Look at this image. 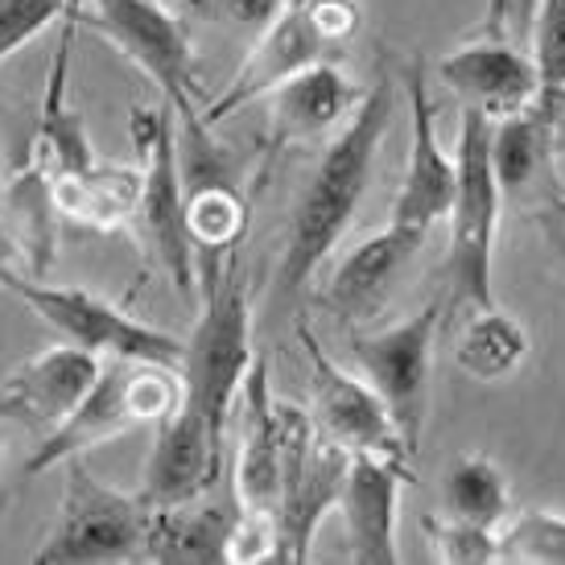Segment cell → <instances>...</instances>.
<instances>
[{
	"mask_svg": "<svg viewBox=\"0 0 565 565\" xmlns=\"http://www.w3.org/2000/svg\"><path fill=\"white\" fill-rule=\"evenodd\" d=\"M393 111L396 87L388 75H380L360 95V104L351 108L347 125L334 132L327 153L318 158L315 173H310V182L298 194V206L289 215V232H285L281 265H277L281 298H294L310 285L318 265L327 260L334 244L343 239V232L351 227L363 194H367V182H372L380 145L393 128Z\"/></svg>",
	"mask_w": 565,
	"mask_h": 565,
	"instance_id": "6da1fadb",
	"label": "cell"
},
{
	"mask_svg": "<svg viewBox=\"0 0 565 565\" xmlns=\"http://www.w3.org/2000/svg\"><path fill=\"white\" fill-rule=\"evenodd\" d=\"M503 190L491 166V120L479 108H462L455 153V199H450V244L446 285L450 306L487 310L495 306V232H500Z\"/></svg>",
	"mask_w": 565,
	"mask_h": 565,
	"instance_id": "7a4b0ae2",
	"label": "cell"
},
{
	"mask_svg": "<svg viewBox=\"0 0 565 565\" xmlns=\"http://www.w3.org/2000/svg\"><path fill=\"white\" fill-rule=\"evenodd\" d=\"M203 310L194 318V330L186 339V360H182V384L186 401L206 422L227 434L232 408L239 401V388L252 367V306L248 285L236 260L211 268L199 277Z\"/></svg>",
	"mask_w": 565,
	"mask_h": 565,
	"instance_id": "3957f363",
	"label": "cell"
},
{
	"mask_svg": "<svg viewBox=\"0 0 565 565\" xmlns=\"http://www.w3.org/2000/svg\"><path fill=\"white\" fill-rule=\"evenodd\" d=\"M363 25V9L355 0H310V4H285V13L256 33L239 71L203 108V125H220L232 111L248 108L252 99H265L285 79L315 63H327L334 50H343Z\"/></svg>",
	"mask_w": 565,
	"mask_h": 565,
	"instance_id": "277c9868",
	"label": "cell"
},
{
	"mask_svg": "<svg viewBox=\"0 0 565 565\" xmlns=\"http://www.w3.org/2000/svg\"><path fill=\"white\" fill-rule=\"evenodd\" d=\"M63 483V503L50 529L46 545L38 550V565H111L141 562L145 536L153 508L145 495H128L116 487L99 483L83 458H71Z\"/></svg>",
	"mask_w": 565,
	"mask_h": 565,
	"instance_id": "5b68a950",
	"label": "cell"
},
{
	"mask_svg": "<svg viewBox=\"0 0 565 565\" xmlns=\"http://www.w3.org/2000/svg\"><path fill=\"white\" fill-rule=\"evenodd\" d=\"M132 141L141 149V199H137V215H141L145 239L158 256L161 273L182 298L199 294V252L190 239L186 223V173L178 158V132H173V108L161 99L158 108H132Z\"/></svg>",
	"mask_w": 565,
	"mask_h": 565,
	"instance_id": "8992f818",
	"label": "cell"
},
{
	"mask_svg": "<svg viewBox=\"0 0 565 565\" xmlns=\"http://www.w3.org/2000/svg\"><path fill=\"white\" fill-rule=\"evenodd\" d=\"M0 289H9L46 327H54V334H63L66 343L83 347L92 355L170 363V367H182V360H186V339L166 334V330L149 327V322H137V318L125 315L120 306H111L99 294H87V289H75V285L30 281V277H17L13 265L0 268Z\"/></svg>",
	"mask_w": 565,
	"mask_h": 565,
	"instance_id": "52a82bcc",
	"label": "cell"
},
{
	"mask_svg": "<svg viewBox=\"0 0 565 565\" xmlns=\"http://www.w3.org/2000/svg\"><path fill=\"white\" fill-rule=\"evenodd\" d=\"M79 21L87 30L104 33L128 63L141 66L145 75L158 83L161 99L173 108V116H182L186 125L203 120V108H199L203 83L194 71L190 33L161 0H92L79 13Z\"/></svg>",
	"mask_w": 565,
	"mask_h": 565,
	"instance_id": "ba28073f",
	"label": "cell"
},
{
	"mask_svg": "<svg viewBox=\"0 0 565 565\" xmlns=\"http://www.w3.org/2000/svg\"><path fill=\"white\" fill-rule=\"evenodd\" d=\"M438 298L425 301L422 310L393 322L372 334H355L351 339V355L360 363L363 380L376 388L384 401L388 417H393L396 434L405 441L408 455H417L425 434V413H429V372H434V343H438L441 327Z\"/></svg>",
	"mask_w": 565,
	"mask_h": 565,
	"instance_id": "9c48e42d",
	"label": "cell"
},
{
	"mask_svg": "<svg viewBox=\"0 0 565 565\" xmlns=\"http://www.w3.org/2000/svg\"><path fill=\"white\" fill-rule=\"evenodd\" d=\"M315 425V417L298 405H281L273 396L265 360H252L248 380L239 388V455H236V495L248 512H265L281 500L285 458L294 441Z\"/></svg>",
	"mask_w": 565,
	"mask_h": 565,
	"instance_id": "30bf717a",
	"label": "cell"
},
{
	"mask_svg": "<svg viewBox=\"0 0 565 565\" xmlns=\"http://www.w3.org/2000/svg\"><path fill=\"white\" fill-rule=\"evenodd\" d=\"M347 467H351V450H343L339 441L322 438L318 425H310L294 441V450L285 458L281 500L273 508V562H310V545H315L318 524L327 520L330 508H339Z\"/></svg>",
	"mask_w": 565,
	"mask_h": 565,
	"instance_id": "8fae6325",
	"label": "cell"
},
{
	"mask_svg": "<svg viewBox=\"0 0 565 565\" xmlns=\"http://www.w3.org/2000/svg\"><path fill=\"white\" fill-rule=\"evenodd\" d=\"M298 339L306 360H310V393H315V413L310 417H315L318 434L339 441L351 455H384L413 462V455L405 450V441L396 434L393 417H388L384 401L376 396V388L367 380H355L351 372H343L339 363L330 360L306 322L298 327Z\"/></svg>",
	"mask_w": 565,
	"mask_h": 565,
	"instance_id": "7c38bea8",
	"label": "cell"
},
{
	"mask_svg": "<svg viewBox=\"0 0 565 565\" xmlns=\"http://www.w3.org/2000/svg\"><path fill=\"white\" fill-rule=\"evenodd\" d=\"M141 422L145 413L137 401V360H108L87 388V396L75 405V413L33 446V455L21 467V479L46 475L71 458H83L87 450L108 446L111 438H120Z\"/></svg>",
	"mask_w": 565,
	"mask_h": 565,
	"instance_id": "4fadbf2b",
	"label": "cell"
},
{
	"mask_svg": "<svg viewBox=\"0 0 565 565\" xmlns=\"http://www.w3.org/2000/svg\"><path fill=\"white\" fill-rule=\"evenodd\" d=\"M99 367L104 360L75 343L38 351L0 380V422L25 425L46 438L54 425H63L75 413Z\"/></svg>",
	"mask_w": 565,
	"mask_h": 565,
	"instance_id": "5bb4252c",
	"label": "cell"
},
{
	"mask_svg": "<svg viewBox=\"0 0 565 565\" xmlns=\"http://www.w3.org/2000/svg\"><path fill=\"white\" fill-rule=\"evenodd\" d=\"M223 429L206 422L182 396V405L161 422L153 455L145 462L141 495L149 508H170L206 495L223 475Z\"/></svg>",
	"mask_w": 565,
	"mask_h": 565,
	"instance_id": "9a60e30c",
	"label": "cell"
},
{
	"mask_svg": "<svg viewBox=\"0 0 565 565\" xmlns=\"http://www.w3.org/2000/svg\"><path fill=\"white\" fill-rule=\"evenodd\" d=\"M401 83H405V99L408 111H413V137H408L401 190L393 199V223H408V227L429 232L438 220H446L450 199H455V158L441 149L434 99L425 92V66L408 63Z\"/></svg>",
	"mask_w": 565,
	"mask_h": 565,
	"instance_id": "2e32d148",
	"label": "cell"
},
{
	"mask_svg": "<svg viewBox=\"0 0 565 565\" xmlns=\"http://www.w3.org/2000/svg\"><path fill=\"white\" fill-rule=\"evenodd\" d=\"M408 483V462L384 455H351L339 512L347 524V557L355 565H396V512Z\"/></svg>",
	"mask_w": 565,
	"mask_h": 565,
	"instance_id": "e0dca14e",
	"label": "cell"
},
{
	"mask_svg": "<svg viewBox=\"0 0 565 565\" xmlns=\"http://www.w3.org/2000/svg\"><path fill=\"white\" fill-rule=\"evenodd\" d=\"M441 83L462 99V108H479L487 120L516 116L541 95L533 58L520 46H508L500 38L471 42L441 58Z\"/></svg>",
	"mask_w": 565,
	"mask_h": 565,
	"instance_id": "ac0fdd59",
	"label": "cell"
},
{
	"mask_svg": "<svg viewBox=\"0 0 565 565\" xmlns=\"http://www.w3.org/2000/svg\"><path fill=\"white\" fill-rule=\"evenodd\" d=\"M425 236H429V232H422V227L388 220L384 232L360 239V244L339 260V268L330 273L322 301H327L339 318H347V322L372 318L380 306L388 301L393 285L401 281V273L417 260V252L425 248Z\"/></svg>",
	"mask_w": 565,
	"mask_h": 565,
	"instance_id": "d6986e66",
	"label": "cell"
},
{
	"mask_svg": "<svg viewBox=\"0 0 565 565\" xmlns=\"http://www.w3.org/2000/svg\"><path fill=\"white\" fill-rule=\"evenodd\" d=\"M244 520L239 495L223 503H203V495L190 503L153 508L149 536H145L141 562L158 565H220L232 562V541Z\"/></svg>",
	"mask_w": 565,
	"mask_h": 565,
	"instance_id": "ffe728a7",
	"label": "cell"
},
{
	"mask_svg": "<svg viewBox=\"0 0 565 565\" xmlns=\"http://www.w3.org/2000/svg\"><path fill=\"white\" fill-rule=\"evenodd\" d=\"M268 99H273V111H268L273 145H294L343 125L351 108L360 104V92L327 58V63L306 66L294 79H285L277 92H268Z\"/></svg>",
	"mask_w": 565,
	"mask_h": 565,
	"instance_id": "44dd1931",
	"label": "cell"
},
{
	"mask_svg": "<svg viewBox=\"0 0 565 565\" xmlns=\"http://www.w3.org/2000/svg\"><path fill=\"white\" fill-rule=\"evenodd\" d=\"M529 351H533V339L524 322L503 315L500 306H487V310H475L471 322L458 334L455 363L479 384H495V380L516 376Z\"/></svg>",
	"mask_w": 565,
	"mask_h": 565,
	"instance_id": "7402d4cb",
	"label": "cell"
},
{
	"mask_svg": "<svg viewBox=\"0 0 565 565\" xmlns=\"http://www.w3.org/2000/svg\"><path fill=\"white\" fill-rule=\"evenodd\" d=\"M553 158V128L545 116V104L536 95V104H529L516 116H503L491 128V166H495V182H500L503 199L508 194H524L533 186L541 170Z\"/></svg>",
	"mask_w": 565,
	"mask_h": 565,
	"instance_id": "603a6c76",
	"label": "cell"
},
{
	"mask_svg": "<svg viewBox=\"0 0 565 565\" xmlns=\"http://www.w3.org/2000/svg\"><path fill=\"white\" fill-rule=\"evenodd\" d=\"M441 508L446 516L467 520V524H483V529H500L516 516V500L508 475L500 471V462L487 455H458L446 467L441 479Z\"/></svg>",
	"mask_w": 565,
	"mask_h": 565,
	"instance_id": "cb8c5ba5",
	"label": "cell"
},
{
	"mask_svg": "<svg viewBox=\"0 0 565 565\" xmlns=\"http://www.w3.org/2000/svg\"><path fill=\"white\" fill-rule=\"evenodd\" d=\"M141 199V173L137 170H79L58 173L50 186V203H58L71 220H83L92 227H116L137 211Z\"/></svg>",
	"mask_w": 565,
	"mask_h": 565,
	"instance_id": "d4e9b609",
	"label": "cell"
},
{
	"mask_svg": "<svg viewBox=\"0 0 565 565\" xmlns=\"http://www.w3.org/2000/svg\"><path fill=\"white\" fill-rule=\"evenodd\" d=\"M503 562H533V565H565V516L533 508L508 520V533L500 536Z\"/></svg>",
	"mask_w": 565,
	"mask_h": 565,
	"instance_id": "484cf974",
	"label": "cell"
},
{
	"mask_svg": "<svg viewBox=\"0 0 565 565\" xmlns=\"http://www.w3.org/2000/svg\"><path fill=\"white\" fill-rule=\"evenodd\" d=\"M425 533H429V545L438 553V562L450 565H491L503 562V545L495 529H483V524H467V520H434L425 516Z\"/></svg>",
	"mask_w": 565,
	"mask_h": 565,
	"instance_id": "4316f807",
	"label": "cell"
},
{
	"mask_svg": "<svg viewBox=\"0 0 565 565\" xmlns=\"http://www.w3.org/2000/svg\"><path fill=\"white\" fill-rule=\"evenodd\" d=\"M524 38H529V58L536 66L541 92L565 87V0H536Z\"/></svg>",
	"mask_w": 565,
	"mask_h": 565,
	"instance_id": "83f0119b",
	"label": "cell"
},
{
	"mask_svg": "<svg viewBox=\"0 0 565 565\" xmlns=\"http://www.w3.org/2000/svg\"><path fill=\"white\" fill-rule=\"evenodd\" d=\"M63 17V0H0V63L25 50Z\"/></svg>",
	"mask_w": 565,
	"mask_h": 565,
	"instance_id": "f1b7e54d",
	"label": "cell"
},
{
	"mask_svg": "<svg viewBox=\"0 0 565 565\" xmlns=\"http://www.w3.org/2000/svg\"><path fill=\"white\" fill-rule=\"evenodd\" d=\"M220 9L232 25L260 33L265 25H273L285 13V0H220Z\"/></svg>",
	"mask_w": 565,
	"mask_h": 565,
	"instance_id": "f546056e",
	"label": "cell"
},
{
	"mask_svg": "<svg viewBox=\"0 0 565 565\" xmlns=\"http://www.w3.org/2000/svg\"><path fill=\"white\" fill-rule=\"evenodd\" d=\"M541 104H545V116H550L553 145H565V87H553V92H541Z\"/></svg>",
	"mask_w": 565,
	"mask_h": 565,
	"instance_id": "4dcf8cb0",
	"label": "cell"
},
{
	"mask_svg": "<svg viewBox=\"0 0 565 565\" xmlns=\"http://www.w3.org/2000/svg\"><path fill=\"white\" fill-rule=\"evenodd\" d=\"M533 9H536V0H512V4H508V21L516 25L520 38L529 33V21H533Z\"/></svg>",
	"mask_w": 565,
	"mask_h": 565,
	"instance_id": "1f68e13d",
	"label": "cell"
},
{
	"mask_svg": "<svg viewBox=\"0 0 565 565\" xmlns=\"http://www.w3.org/2000/svg\"><path fill=\"white\" fill-rule=\"evenodd\" d=\"M508 4L512 0H487V30H491V38H500L503 25H508Z\"/></svg>",
	"mask_w": 565,
	"mask_h": 565,
	"instance_id": "d6a6232c",
	"label": "cell"
},
{
	"mask_svg": "<svg viewBox=\"0 0 565 565\" xmlns=\"http://www.w3.org/2000/svg\"><path fill=\"white\" fill-rule=\"evenodd\" d=\"M550 244H553V252H557V265H562V273H565V227L553 220H550Z\"/></svg>",
	"mask_w": 565,
	"mask_h": 565,
	"instance_id": "836d02e7",
	"label": "cell"
},
{
	"mask_svg": "<svg viewBox=\"0 0 565 565\" xmlns=\"http://www.w3.org/2000/svg\"><path fill=\"white\" fill-rule=\"evenodd\" d=\"M87 4H92V0H63V21H66V25H75Z\"/></svg>",
	"mask_w": 565,
	"mask_h": 565,
	"instance_id": "e575fe53",
	"label": "cell"
},
{
	"mask_svg": "<svg viewBox=\"0 0 565 565\" xmlns=\"http://www.w3.org/2000/svg\"><path fill=\"white\" fill-rule=\"evenodd\" d=\"M550 220L565 227V199H553V215H550Z\"/></svg>",
	"mask_w": 565,
	"mask_h": 565,
	"instance_id": "d590c367",
	"label": "cell"
},
{
	"mask_svg": "<svg viewBox=\"0 0 565 565\" xmlns=\"http://www.w3.org/2000/svg\"><path fill=\"white\" fill-rule=\"evenodd\" d=\"M285 4H310V0H285Z\"/></svg>",
	"mask_w": 565,
	"mask_h": 565,
	"instance_id": "8d00e7d4",
	"label": "cell"
}]
</instances>
